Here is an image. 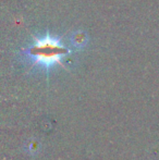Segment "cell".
Returning a JSON list of instances; mask_svg holds the SVG:
<instances>
[{"instance_id": "6da1fadb", "label": "cell", "mask_w": 159, "mask_h": 160, "mask_svg": "<svg viewBox=\"0 0 159 160\" xmlns=\"http://www.w3.org/2000/svg\"><path fill=\"white\" fill-rule=\"evenodd\" d=\"M32 36L34 44L27 49V53L32 60V67L40 65L45 69H49L56 63L63 67L62 58L70 52V50L61 42V37L55 38L47 34L46 37L39 39L33 34Z\"/></svg>"}, {"instance_id": "7a4b0ae2", "label": "cell", "mask_w": 159, "mask_h": 160, "mask_svg": "<svg viewBox=\"0 0 159 160\" xmlns=\"http://www.w3.org/2000/svg\"><path fill=\"white\" fill-rule=\"evenodd\" d=\"M72 40H73V44H74L75 46L80 47V46H82V45L85 44L86 36H85L82 32H77L74 36H73V39Z\"/></svg>"}]
</instances>
